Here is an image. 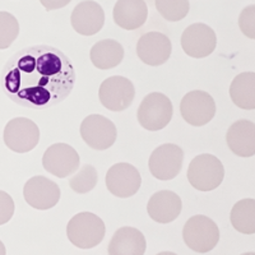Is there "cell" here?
Here are the masks:
<instances>
[{"mask_svg":"<svg viewBox=\"0 0 255 255\" xmlns=\"http://www.w3.org/2000/svg\"><path fill=\"white\" fill-rule=\"evenodd\" d=\"M239 27L244 35L250 40L255 38V6L254 4L248 5L241 10L239 15Z\"/></svg>","mask_w":255,"mask_h":255,"instance_id":"4316f807","label":"cell"},{"mask_svg":"<svg viewBox=\"0 0 255 255\" xmlns=\"http://www.w3.org/2000/svg\"><path fill=\"white\" fill-rule=\"evenodd\" d=\"M183 239L186 247L195 253H208L217 247L220 229L209 217L198 215L189 218L183 229Z\"/></svg>","mask_w":255,"mask_h":255,"instance_id":"277c9868","label":"cell"},{"mask_svg":"<svg viewBox=\"0 0 255 255\" xmlns=\"http://www.w3.org/2000/svg\"><path fill=\"white\" fill-rule=\"evenodd\" d=\"M171 41L161 32H148L136 44V55L149 67H159L165 64L171 56Z\"/></svg>","mask_w":255,"mask_h":255,"instance_id":"9a60e30c","label":"cell"},{"mask_svg":"<svg viewBox=\"0 0 255 255\" xmlns=\"http://www.w3.org/2000/svg\"><path fill=\"white\" fill-rule=\"evenodd\" d=\"M226 142L232 153L239 157L255 154V125L249 120H239L229 128Z\"/></svg>","mask_w":255,"mask_h":255,"instance_id":"d6986e66","label":"cell"},{"mask_svg":"<svg viewBox=\"0 0 255 255\" xmlns=\"http://www.w3.org/2000/svg\"><path fill=\"white\" fill-rule=\"evenodd\" d=\"M92 64L97 69L108 70L118 67L124 59V47L113 38L99 41L90 52Z\"/></svg>","mask_w":255,"mask_h":255,"instance_id":"44dd1931","label":"cell"},{"mask_svg":"<svg viewBox=\"0 0 255 255\" xmlns=\"http://www.w3.org/2000/svg\"><path fill=\"white\" fill-rule=\"evenodd\" d=\"M180 113L188 124L193 127H203L215 118L216 102L208 92L191 91L181 100Z\"/></svg>","mask_w":255,"mask_h":255,"instance_id":"9c48e42d","label":"cell"},{"mask_svg":"<svg viewBox=\"0 0 255 255\" xmlns=\"http://www.w3.org/2000/svg\"><path fill=\"white\" fill-rule=\"evenodd\" d=\"M14 209L15 207L12 197L5 191L0 190V226L12 220Z\"/></svg>","mask_w":255,"mask_h":255,"instance_id":"83f0119b","label":"cell"},{"mask_svg":"<svg viewBox=\"0 0 255 255\" xmlns=\"http://www.w3.org/2000/svg\"><path fill=\"white\" fill-rule=\"evenodd\" d=\"M230 218L236 231L245 235L255 234V200L253 198L241 199L234 206Z\"/></svg>","mask_w":255,"mask_h":255,"instance_id":"603a6c76","label":"cell"},{"mask_svg":"<svg viewBox=\"0 0 255 255\" xmlns=\"http://www.w3.org/2000/svg\"><path fill=\"white\" fill-rule=\"evenodd\" d=\"M73 29L82 36H93L105 24V12L102 6L93 0H84L73 9L70 15Z\"/></svg>","mask_w":255,"mask_h":255,"instance_id":"2e32d148","label":"cell"},{"mask_svg":"<svg viewBox=\"0 0 255 255\" xmlns=\"http://www.w3.org/2000/svg\"><path fill=\"white\" fill-rule=\"evenodd\" d=\"M97 183H99L97 170L92 165H87V163L82 166L79 171L69 180L70 189L77 194H87L95 189Z\"/></svg>","mask_w":255,"mask_h":255,"instance_id":"cb8c5ba5","label":"cell"},{"mask_svg":"<svg viewBox=\"0 0 255 255\" xmlns=\"http://www.w3.org/2000/svg\"><path fill=\"white\" fill-rule=\"evenodd\" d=\"M4 143L15 153L31 152L40 142V129L27 118H14L4 128Z\"/></svg>","mask_w":255,"mask_h":255,"instance_id":"8992f818","label":"cell"},{"mask_svg":"<svg viewBox=\"0 0 255 255\" xmlns=\"http://www.w3.org/2000/svg\"><path fill=\"white\" fill-rule=\"evenodd\" d=\"M114 22L127 31L138 29L148 18V6L144 0H118L113 10Z\"/></svg>","mask_w":255,"mask_h":255,"instance_id":"ac0fdd59","label":"cell"},{"mask_svg":"<svg viewBox=\"0 0 255 255\" xmlns=\"http://www.w3.org/2000/svg\"><path fill=\"white\" fill-rule=\"evenodd\" d=\"M0 255H6L5 247H4V244L1 241H0Z\"/></svg>","mask_w":255,"mask_h":255,"instance_id":"f546056e","label":"cell"},{"mask_svg":"<svg viewBox=\"0 0 255 255\" xmlns=\"http://www.w3.org/2000/svg\"><path fill=\"white\" fill-rule=\"evenodd\" d=\"M100 102L110 111L120 113L127 110L134 101L135 88L131 81L122 76L105 79L100 86Z\"/></svg>","mask_w":255,"mask_h":255,"instance_id":"52a82bcc","label":"cell"},{"mask_svg":"<svg viewBox=\"0 0 255 255\" xmlns=\"http://www.w3.org/2000/svg\"><path fill=\"white\" fill-rule=\"evenodd\" d=\"M42 166L47 172L56 177H67L79 168V154L67 143H56L45 151Z\"/></svg>","mask_w":255,"mask_h":255,"instance_id":"4fadbf2b","label":"cell"},{"mask_svg":"<svg viewBox=\"0 0 255 255\" xmlns=\"http://www.w3.org/2000/svg\"><path fill=\"white\" fill-rule=\"evenodd\" d=\"M232 102L243 110L255 109V73H240L230 86Z\"/></svg>","mask_w":255,"mask_h":255,"instance_id":"7402d4cb","label":"cell"},{"mask_svg":"<svg viewBox=\"0 0 255 255\" xmlns=\"http://www.w3.org/2000/svg\"><path fill=\"white\" fill-rule=\"evenodd\" d=\"M72 0H40V3L42 4L46 10H55V9H61L64 6H67Z\"/></svg>","mask_w":255,"mask_h":255,"instance_id":"f1b7e54d","label":"cell"},{"mask_svg":"<svg viewBox=\"0 0 255 255\" xmlns=\"http://www.w3.org/2000/svg\"><path fill=\"white\" fill-rule=\"evenodd\" d=\"M183 203L179 195L171 190H159L148 200L147 212L149 217L158 223H170L181 213Z\"/></svg>","mask_w":255,"mask_h":255,"instance_id":"e0dca14e","label":"cell"},{"mask_svg":"<svg viewBox=\"0 0 255 255\" xmlns=\"http://www.w3.org/2000/svg\"><path fill=\"white\" fill-rule=\"evenodd\" d=\"M243 255H255V253L254 252H250V253H245V254H243Z\"/></svg>","mask_w":255,"mask_h":255,"instance_id":"1f68e13d","label":"cell"},{"mask_svg":"<svg viewBox=\"0 0 255 255\" xmlns=\"http://www.w3.org/2000/svg\"><path fill=\"white\" fill-rule=\"evenodd\" d=\"M158 13L168 22H179L188 15L190 10L189 0H154Z\"/></svg>","mask_w":255,"mask_h":255,"instance_id":"d4e9b609","label":"cell"},{"mask_svg":"<svg viewBox=\"0 0 255 255\" xmlns=\"http://www.w3.org/2000/svg\"><path fill=\"white\" fill-rule=\"evenodd\" d=\"M81 136L91 148L105 151L115 143L118 130L110 119L104 115L93 114L82 122Z\"/></svg>","mask_w":255,"mask_h":255,"instance_id":"30bf717a","label":"cell"},{"mask_svg":"<svg viewBox=\"0 0 255 255\" xmlns=\"http://www.w3.org/2000/svg\"><path fill=\"white\" fill-rule=\"evenodd\" d=\"M106 227L101 218L91 212H82L69 221L67 235L70 243L79 249H92L101 244Z\"/></svg>","mask_w":255,"mask_h":255,"instance_id":"7a4b0ae2","label":"cell"},{"mask_svg":"<svg viewBox=\"0 0 255 255\" xmlns=\"http://www.w3.org/2000/svg\"><path fill=\"white\" fill-rule=\"evenodd\" d=\"M142 185L138 168L127 162L111 166L106 174V186L111 194L118 198H129L138 193Z\"/></svg>","mask_w":255,"mask_h":255,"instance_id":"7c38bea8","label":"cell"},{"mask_svg":"<svg viewBox=\"0 0 255 255\" xmlns=\"http://www.w3.org/2000/svg\"><path fill=\"white\" fill-rule=\"evenodd\" d=\"M172 114L171 100L163 93L152 92L143 99L136 111V118L145 130L158 131L171 122Z\"/></svg>","mask_w":255,"mask_h":255,"instance_id":"5b68a950","label":"cell"},{"mask_svg":"<svg viewBox=\"0 0 255 255\" xmlns=\"http://www.w3.org/2000/svg\"><path fill=\"white\" fill-rule=\"evenodd\" d=\"M217 36L213 28L204 23H193L181 35V47L190 58L203 59L215 51Z\"/></svg>","mask_w":255,"mask_h":255,"instance_id":"8fae6325","label":"cell"},{"mask_svg":"<svg viewBox=\"0 0 255 255\" xmlns=\"http://www.w3.org/2000/svg\"><path fill=\"white\" fill-rule=\"evenodd\" d=\"M157 255H177V254H175V253H172V252H162Z\"/></svg>","mask_w":255,"mask_h":255,"instance_id":"4dcf8cb0","label":"cell"},{"mask_svg":"<svg viewBox=\"0 0 255 255\" xmlns=\"http://www.w3.org/2000/svg\"><path fill=\"white\" fill-rule=\"evenodd\" d=\"M145 238L134 227H122L114 234L109 245V255H144Z\"/></svg>","mask_w":255,"mask_h":255,"instance_id":"ffe728a7","label":"cell"},{"mask_svg":"<svg viewBox=\"0 0 255 255\" xmlns=\"http://www.w3.org/2000/svg\"><path fill=\"white\" fill-rule=\"evenodd\" d=\"M23 197L26 203L38 211L52 208L60 200L58 184L45 176H35L24 184Z\"/></svg>","mask_w":255,"mask_h":255,"instance_id":"5bb4252c","label":"cell"},{"mask_svg":"<svg viewBox=\"0 0 255 255\" xmlns=\"http://www.w3.org/2000/svg\"><path fill=\"white\" fill-rule=\"evenodd\" d=\"M19 35L17 18L9 12H0V50L12 46Z\"/></svg>","mask_w":255,"mask_h":255,"instance_id":"484cf974","label":"cell"},{"mask_svg":"<svg viewBox=\"0 0 255 255\" xmlns=\"http://www.w3.org/2000/svg\"><path fill=\"white\" fill-rule=\"evenodd\" d=\"M190 185L199 191H212L222 184L225 167L220 158L213 154L203 153L193 158L188 167Z\"/></svg>","mask_w":255,"mask_h":255,"instance_id":"3957f363","label":"cell"},{"mask_svg":"<svg viewBox=\"0 0 255 255\" xmlns=\"http://www.w3.org/2000/svg\"><path fill=\"white\" fill-rule=\"evenodd\" d=\"M74 84V69L60 51L40 46L31 49L9 73L10 92L33 106L56 104L68 96Z\"/></svg>","mask_w":255,"mask_h":255,"instance_id":"6da1fadb","label":"cell"},{"mask_svg":"<svg viewBox=\"0 0 255 255\" xmlns=\"http://www.w3.org/2000/svg\"><path fill=\"white\" fill-rule=\"evenodd\" d=\"M184 152L176 144L166 143L159 145L149 157V171L156 179L167 181L180 174L183 167Z\"/></svg>","mask_w":255,"mask_h":255,"instance_id":"ba28073f","label":"cell"}]
</instances>
